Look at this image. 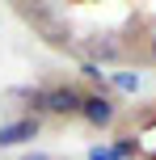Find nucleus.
Instances as JSON below:
<instances>
[{
    "instance_id": "6",
    "label": "nucleus",
    "mask_w": 156,
    "mask_h": 160,
    "mask_svg": "<svg viewBox=\"0 0 156 160\" xmlns=\"http://www.w3.org/2000/svg\"><path fill=\"white\" fill-rule=\"evenodd\" d=\"M89 160H114V156H110V152H101V148H97V152H89Z\"/></svg>"
},
{
    "instance_id": "7",
    "label": "nucleus",
    "mask_w": 156,
    "mask_h": 160,
    "mask_svg": "<svg viewBox=\"0 0 156 160\" xmlns=\"http://www.w3.org/2000/svg\"><path fill=\"white\" fill-rule=\"evenodd\" d=\"M152 160H156V152H152Z\"/></svg>"
},
{
    "instance_id": "5",
    "label": "nucleus",
    "mask_w": 156,
    "mask_h": 160,
    "mask_svg": "<svg viewBox=\"0 0 156 160\" xmlns=\"http://www.w3.org/2000/svg\"><path fill=\"white\" fill-rule=\"evenodd\" d=\"M21 160H55V156H47V152H25Z\"/></svg>"
},
{
    "instance_id": "1",
    "label": "nucleus",
    "mask_w": 156,
    "mask_h": 160,
    "mask_svg": "<svg viewBox=\"0 0 156 160\" xmlns=\"http://www.w3.org/2000/svg\"><path fill=\"white\" fill-rule=\"evenodd\" d=\"M80 105H84V93L76 84H51L34 93V110H47L55 118H80Z\"/></svg>"
},
{
    "instance_id": "4",
    "label": "nucleus",
    "mask_w": 156,
    "mask_h": 160,
    "mask_svg": "<svg viewBox=\"0 0 156 160\" xmlns=\"http://www.w3.org/2000/svg\"><path fill=\"white\" fill-rule=\"evenodd\" d=\"M143 42H148V63H156V25L148 30V38H143Z\"/></svg>"
},
{
    "instance_id": "3",
    "label": "nucleus",
    "mask_w": 156,
    "mask_h": 160,
    "mask_svg": "<svg viewBox=\"0 0 156 160\" xmlns=\"http://www.w3.org/2000/svg\"><path fill=\"white\" fill-rule=\"evenodd\" d=\"M38 118H17L8 127H0V148H13V143H25V139H38Z\"/></svg>"
},
{
    "instance_id": "2",
    "label": "nucleus",
    "mask_w": 156,
    "mask_h": 160,
    "mask_svg": "<svg viewBox=\"0 0 156 160\" xmlns=\"http://www.w3.org/2000/svg\"><path fill=\"white\" fill-rule=\"evenodd\" d=\"M80 118L89 122L93 131H110V127H114V118H118V105H114V97H106V93H84Z\"/></svg>"
}]
</instances>
